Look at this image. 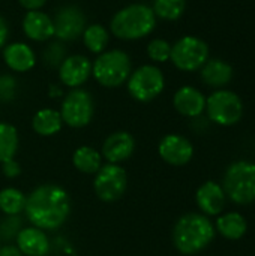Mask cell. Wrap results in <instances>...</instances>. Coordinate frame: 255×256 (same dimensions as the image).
<instances>
[{"label":"cell","instance_id":"obj_4","mask_svg":"<svg viewBox=\"0 0 255 256\" xmlns=\"http://www.w3.org/2000/svg\"><path fill=\"white\" fill-rule=\"evenodd\" d=\"M131 70V58L122 50L104 51L92 63V75L101 86L108 88H114L126 82Z\"/></svg>","mask_w":255,"mask_h":256},{"label":"cell","instance_id":"obj_24","mask_svg":"<svg viewBox=\"0 0 255 256\" xmlns=\"http://www.w3.org/2000/svg\"><path fill=\"white\" fill-rule=\"evenodd\" d=\"M81 36H83V40H84V45L87 46V50L95 52V54L104 52L105 48L108 46V42H110L108 30L101 24L87 26Z\"/></svg>","mask_w":255,"mask_h":256},{"label":"cell","instance_id":"obj_34","mask_svg":"<svg viewBox=\"0 0 255 256\" xmlns=\"http://www.w3.org/2000/svg\"><path fill=\"white\" fill-rule=\"evenodd\" d=\"M0 256H24L21 254V250L18 249V246L14 244H5L0 246Z\"/></svg>","mask_w":255,"mask_h":256},{"label":"cell","instance_id":"obj_5","mask_svg":"<svg viewBox=\"0 0 255 256\" xmlns=\"http://www.w3.org/2000/svg\"><path fill=\"white\" fill-rule=\"evenodd\" d=\"M225 195L236 204L245 206L255 201V164L237 160L231 164L224 176Z\"/></svg>","mask_w":255,"mask_h":256},{"label":"cell","instance_id":"obj_13","mask_svg":"<svg viewBox=\"0 0 255 256\" xmlns=\"http://www.w3.org/2000/svg\"><path fill=\"white\" fill-rule=\"evenodd\" d=\"M90 75H92V63L86 56L81 54L66 57L59 66L60 81L71 88H78L80 86H83Z\"/></svg>","mask_w":255,"mask_h":256},{"label":"cell","instance_id":"obj_31","mask_svg":"<svg viewBox=\"0 0 255 256\" xmlns=\"http://www.w3.org/2000/svg\"><path fill=\"white\" fill-rule=\"evenodd\" d=\"M17 96V80L12 75H0V100L11 102Z\"/></svg>","mask_w":255,"mask_h":256},{"label":"cell","instance_id":"obj_6","mask_svg":"<svg viewBox=\"0 0 255 256\" xmlns=\"http://www.w3.org/2000/svg\"><path fill=\"white\" fill-rule=\"evenodd\" d=\"M126 82L129 94L138 102H150L156 99L165 87L162 70L153 64L140 66L138 69L131 72Z\"/></svg>","mask_w":255,"mask_h":256},{"label":"cell","instance_id":"obj_14","mask_svg":"<svg viewBox=\"0 0 255 256\" xmlns=\"http://www.w3.org/2000/svg\"><path fill=\"white\" fill-rule=\"evenodd\" d=\"M135 150V140L129 132L119 130L111 134L102 146V156L108 164H120L132 156Z\"/></svg>","mask_w":255,"mask_h":256},{"label":"cell","instance_id":"obj_20","mask_svg":"<svg viewBox=\"0 0 255 256\" xmlns=\"http://www.w3.org/2000/svg\"><path fill=\"white\" fill-rule=\"evenodd\" d=\"M201 72V80L204 84L215 87V88H222L225 87L231 78H233V68L219 58H209L200 69Z\"/></svg>","mask_w":255,"mask_h":256},{"label":"cell","instance_id":"obj_12","mask_svg":"<svg viewBox=\"0 0 255 256\" xmlns=\"http://www.w3.org/2000/svg\"><path fill=\"white\" fill-rule=\"evenodd\" d=\"M159 156L170 165L182 166L186 165L194 154V147L191 141L182 135L170 134L165 135L158 146Z\"/></svg>","mask_w":255,"mask_h":256},{"label":"cell","instance_id":"obj_7","mask_svg":"<svg viewBox=\"0 0 255 256\" xmlns=\"http://www.w3.org/2000/svg\"><path fill=\"white\" fill-rule=\"evenodd\" d=\"M209 120L219 126H233L243 116L242 99L230 90L219 88L206 99Z\"/></svg>","mask_w":255,"mask_h":256},{"label":"cell","instance_id":"obj_11","mask_svg":"<svg viewBox=\"0 0 255 256\" xmlns=\"http://www.w3.org/2000/svg\"><path fill=\"white\" fill-rule=\"evenodd\" d=\"M54 36L59 40H75L80 38L86 28V16L83 10L75 4H66L60 8L53 20Z\"/></svg>","mask_w":255,"mask_h":256},{"label":"cell","instance_id":"obj_19","mask_svg":"<svg viewBox=\"0 0 255 256\" xmlns=\"http://www.w3.org/2000/svg\"><path fill=\"white\" fill-rule=\"evenodd\" d=\"M23 30L29 39L36 42H44L54 36L53 20L42 10H29L23 18Z\"/></svg>","mask_w":255,"mask_h":256},{"label":"cell","instance_id":"obj_36","mask_svg":"<svg viewBox=\"0 0 255 256\" xmlns=\"http://www.w3.org/2000/svg\"><path fill=\"white\" fill-rule=\"evenodd\" d=\"M50 96H51V98L62 96V90H60L57 86H51V87H50Z\"/></svg>","mask_w":255,"mask_h":256},{"label":"cell","instance_id":"obj_18","mask_svg":"<svg viewBox=\"0 0 255 256\" xmlns=\"http://www.w3.org/2000/svg\"><path fill=\"white\" fill-rule=\"evenodd\" d=\"M3 60L14 72H29L36 64L35 51L24 42H12L3 50Z\"/></svg>","mask_w":255,"mask_h":256},{"label":"cell","instance_id":"obj_2","mask_svg":"<svg viewBox=\"0 0 255 256\" xmlns=\"http://www.w3.org/2000/svg\"><path fill=\"white\" fill-rule=\"evenodd\" d=\"M215 238V226L207 216L188 213L182 216L173 230V243L183 255H194L203 250Z\"/></svg>","mask_w":255,"mask_h":256},{"label":"cell","instance_id":"obj_21","mask_svg":"<svg viewBox=\"0 0 255 256\" xmlns=\"http://www.w3.org/2000/svg\"><path fill=\"white\" fill-rule=\"evenodd\" d=\"M63 120L59 111L53 108H42L39 110L32 120L33 130L41 136H51L56 135L62 129Z\"/></svg>","mask_w":255,"mask_h":256},{"label":"cell","instance_id":"obj_3","mask_svg":"<svg viewBox=\"0 0 255 256\" xmlns=\"http://www.w3.org/2000/svg\"><path fill=\"white\" fill-rule=\"evenodd\" d=\"M156 27L153 9L143 3H132L117 10L110 22L111 33L123 40H137L150 34Z\"/></svg>","mask_w":255,"mask_h":256},{"label":"cell","instance_id":"obj_8","mask_svg":"<svg viewBox=\"0 0 255 256\" xmlns=\"http://www.w3.org/2000/svg\"><path fill=\"white\" fill-rule=\"evenodd\" d=\"M170 60L179 70H198L209 60V46L197 36H183L171 45Z\"/></svg>","mask_w":255,"mask_h":256},{"label":"cell","instance_id":"obj_27","mask_svg":"<svg viewBox=\"0 0 255 256\" xmlns=\"http://www.w3.org/2000/svg\"><path fill=\"white\" fill-rule=\"evenodd\" d=\"M185 8L186 0H155L152 9L156 16L167 21H176L183 15Z\"/></svg>","mask_w":255,"mask_h":256},{"label":"cell","instance_id":"obj_23","mask_svg":"<svg viewBox=\"0 0 255 256\" xmlns=\"http://www.w3.org/2000/svg\"><path fill=\"white\" fill-rule=\"evenodd\" d=\"M74 166L84 174H96L99 168L102 166V159L98 150L89 146L78 147L72 156Z\"/></svg>","mask_w":255,"mask_h":256},{"label":"cell","instance_id":"obj_26","mask_svg":"<svg viewBox=\"0 0 255 256\" xmlns=\"http://www.w3.org/2000/svg\"><path fill=\"white\" fill-rule=\"evenodd\" d=\"M26 200L27 196L14 188H6L0 190V210L6 216L20 214L26 208Z\"/></svg>","mask_w":255,"mask_h":256},{"label":"cell","instance_id":"obj_10","mask_svg":"<svg viewBox=\"0 0 255 256\" xmlns=\"http://www.w3.org/2000/svg\"><path fill=\"white\" fill-rule=\"evenodd\" d=\"M128 177L125 170L117 164H107L95 174V194L105 202H114L120 200L126 190Z\"/></svg>","mask_w":255,"mask_h":256},{"label":"cell","instance_id":"obj_25","mask_svg":"<svg viewBox=\"0 0 255 256\" xmlns=\"http://www.w3.org/2000/svg\"><path fill=\"white\" fill-rule=\"evenodd\" d=\"M18 132L5 122H0V164L15 158L18 150Z\"/></svg>","mask_w":255,"mask_h":256},{"label":"cell","instance_id":"obj_16","mask_svg":"<svg viewBox=\"0 0 255 256\" xmlns=\"http://www.w3.org/2000/svg\"><path fill=\"white\" fill-rule=\"evenodd\" d=\"M225 192L221 184L215 182H206L197 190L195 200L200 210L207 216L219 214L225 207Z\"/></svg>","mask_w":255,"mask_h":256},{"label":"cell","instance_id":"obj_30","mask_svg":"<svg viewBox=\"0 0 255 256\" xmlns=\"http://www.w3.org/2000/svg\"><path fill=\"white\" fill-rule=\"evenodd\" d=\"M65 58H66V50L59 42L50 44L44 51V62H45V64H48L51 68L60 66Z\"/></svg>","mask_w":255,"mask_h":256},{"label":"cell","instance_id":"obj_29","mask_svg":"<svg viewBox=\"0 0 255 256\" xmlns=\"http://www.w3.org/2000/svg\"><path fill=\"white\" fill-rule=\"evenodd\" d=\"M147 56L155 63H165L171 56V45L165 39H153L147 45Z\"/></svg>","mask_w":255,"mask_h":256},{"label":"cell","instance_id":"obj_1","mask_svg":"<svg viewBox=\"0 0 255 256\" xmlns=\"http://www.w3.org/2000/svg\"><path fill=\"white\" fill-rule=\"evenodd\" d=\"M24 212L33 226L53 231L66 222L71 213V198L59 184H42L27 196Z\"/></svg>","mask_w":255,"mask_h":256},{"label":"cell","instance_id":"obj_22","mask_svg":"<svg viewBox=\"0 0 255 256\" xmlns=\"http://www.w3.org/2000/svg\"><path fill=\"white\" fill-rule=\"evenodd\" d=\"M216 230L222 237H225L228 240H239L245 236V232L248 230V224L240 213L231 212V213H227V214L218 218Z\"/></svg>","mask_w":255,"mask_h":256},{"label":"cell","instance_id":"obj_9","mask_svg":"<svg viewBox=\"0 0 255 256\" xmlns=\"http://www.w3.org/2000/svg\"><path fill=\"white\" fill-rule=\"evenodd\" d=\"M95 112L93 98L83 88H72L62 102L60 116L63 123L74 129L84 128L90 123Z\"/></svg>","mask_w":255,"mask_h":256},{"label":"cell","instance_id":"obj_15","mask_svg":"<svg viewBox=\"0 0 255 256\" xmlns=\"http://www.w3.org/2000/svg\"><path fill=\"white\" fill-rule=\"evenodd\" d=\"M173 104L179 114L185 117H191V118L201 116L206 110L204 94L191 86L180 87L173 98Z\"/></svg>","mask_w":255,"mask_h":256},{"label":"cell","instance_id":"obj_17","mask_svg":"<svg viewBox=\"0 0 255 256\" xmlns=\"http://www.w3.org/2000/svg\"><path fill=\"white\" fill-rule=\"evenodd\" d=\"M15 240L24 256H45L50 252V240L47 234L36 226L23 228Z\"/></svg>","mask_w":255,"mask_h":256},{"label":"cell","instance_id":"obj_35","mask_svg":"<svg viewBox=\"0 0 255 256\" xmlns=\"http://www.w3.org/2000/svg\"><path fill=\"white\" fill-rule=\"evenodd\" d=\"M8 36H9L8 24H6L5 18L0 15V48L5 46V44H6V40H8Z\"/></svg>","mask_w":255,"mask_h":256},{"label":"cell","instance_id":"obj_33","mask_svg":"<svg viewBox=\"0 0 255 256\" xmlns=\"http://www.w3.org/2000/svg\"><path fill=\"white\" fill-rule=\"evenodd\" d=\"M18 2L27 10H39L47 3V0H18Z\"/></svg>","mask_w":255,"mask_h":256},{"label":"cell","instance_id":"obj_32","mask_svg":"<svg viewBox=\"0 0 255 256\" xmlns=\"http://www.w3.org/2000/svg\"><path fill=\"white\" fill-rule=\"evenodd\" d=\"M2 170H3V174L5 177L8 178H15L21 174V166L17 160L11 159V160H6L2 164Z\"/></svg>","mask_w":255,"mask_h":256},{"label":"cell","instance_id":"obj_28","mask_svg":"<svg viewBox=\"0 0 255 256\" xmlns=\"http://www.w3.org/2000/svg\"><path fill=\"white\" fill-rule=\"evenodd\" d=\"M23 230V219L20 214L6 216L3 220H0V242H12L17 238L18 232Z\"/></svg>","mask_w":255,"mask_h":256}]
</instances>
